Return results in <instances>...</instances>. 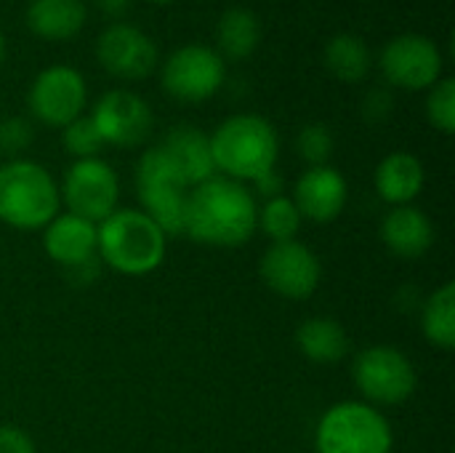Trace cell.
<instances>
[{"label": "cell", "mask_w": 455, "mask_h": 453, "mask_svg": "<svg viewBox=\"0 0 455 453\" xmlns=\"http://www.w3.org/2000/svg\"><path fill=\"white\" fill-rule=\"evenodd\" d=\"M85 101H88L85 77L69 64H51L40 69L27 93L32 117L59 131L83 115Z\"/></svg>", "instance_id": "10"}, {"label": "cell", "mask_w": 455, "mask_h": 453, "mask_svg": "<svg viewBox=\"0 0 455 453\" xmlns=\"http://www.w3.org/2000/svg\"><path fill=\"white\" fill-rule=\"evenodd\" d=\"M59 195H61V206H67L69 214L101 224L109 214L117 211L120 179L115 168L101 158L75 160L64 171Z\"/></svg>", "instance_id": "9"}, {"label": "cell", "mask_w": 455, "mask_h": 453, "mask_svg": "<svg viewBox=\"0 0 455 453\" xmlns=\"http://www.w3.org/2000/svg\"><path fill=\"white\" fill-rule=\"evenodd\" d=\"M147 3H157V5H165V3H173V0H147Z\"/></svg>", "instance_id": "35"}, {"label": "cell", "mask_w": 455, "mask_h": 453, "mask_svg": "<svg viewBox=\"0 0 455 453\" xmlns=\"http://www.w3.org/2000/svg\"><path fill=\"white\" fill-rule=\"evenodd\" d=\"M395 109V99L387 88H371L363 99V115L368 123H384Z\"/></svg>", "instance_id": "30"}, {"label": "cell", "mask_w": 455, "mask_h": 453, "mask_svg": "<svg viewBox=\"0 0 455 453\" xmlns=\"http://www.w3.org/2000/svg\"><path fill=\"white\" fill-rule=\"evenodd\" d=\"M427 184V171L424 163L413 152H389L373 174V187L376 195L389 206H413L416 198L421 195Z\"/></svg>", "instance_id": "19"}, {"label": "cell", "mask_w": 455, "mask_h": 453, "mask_svg": "<svg viewBox=\"0 0 455 453\" xmlns=\"http://www.w3.org/2000/svg\"><path fill=\"white\" fill-rule=\"evenodd\" d=\"M291 200L296 203L304 222L331 224L336 222L349 203V184L339 168L331 163L309 166L293 184Z\"/></svg>", "instance_id": "15"}, {"label": "cell", "mask_w": 455, "mask_h": 453, "mask_svg": "<svg viewBox=\"0 0 455 453\" xmlns=\"http://www.w3.org/2000/svg\"><path fill=\"white\" fill-rule=\"evenodd\" d=\"M227 64L216 48L205 43H187L176 48L160 69L163 91L184 104L208 101L224 83Z\"/></svg>", "instance_id": "8"}, {"label": "cell", "mask_w": 455, "mask_h": 453, "mask_svg": "<svg viewBox=\"0 0 455 453\" xmlns=\"http://www.w3.org/2000/svg\"><path fill=\"white\" fill-rule=\"evenodd\" d=\"M256 232L259 203L248 184L216 174L187 192L181 235L189 240L211 248H237Z\"/></svg>", "instance_id": "1"}, {"label": "cell", "mask_w": 455, "mask_h": 453, "mask_svg": "<svg viewBox=\"0 0 455 453\" xmlns=\"http://www.w3.org/2000/svg\"><path fill=\"white\" fill-rule=\"evenodd\" d=\"M395 433L381 409L365 400L331 406L315 430L317 453H392Z\"/></svg>", "instance_id": "5"}, {"label": "cell", "mask_w": 455, "mask_h": 453, "mask_svg": "<svg viewBox=\"0 0 455 453\" xmlns=\"http://www.w3.org/2000/svg\"><path fill=\"white\" fill-rule=\"evenodd\" d=\"M261 43V21L251 8H227L216 24V51L224 59H248Z\"/></svg>", "instance_id": "22"}, {"label": "cell", "mask_w": 455, "mask_h": 453, "mask_svg": "<svg viewBox=\"0 0 455 453\" xmlns=\"http://www.w3.org/2000/svg\"><path fill=\"white\" fill-rule=\"evenodd\" d=\"M211 155L219 176L253 184L275 171L280 158V136L264 115L240 112L227 117L211 133Z\"/></svg>", "instance_id": "2"}, {"label": "cell", "mask_w": 455, "mask_h": 453, "mask_svg": "<svg viewBox=\"0 0 455 453\" xmlns=\"http://www.w3.org/2000/svg\"><path fill=\"white\" fill-rule=\"evenodd\" d=\"M381 243L397 259H421L435 246V224L419 206L389 208L379 227Z\"/></svg>", "instance_id": "18"}, {"label": "cell", "mask_w": 455, "mask_h": 453, "mask_svg": "<svg viewBox=\"0 0 455 453\" xmlns=\"http://www.w3.org/2000/svg\"><path fill=\"white\" fill-rule=\"evenodd\" d=\"M91 120L104 139V144L131 150L149 139L155 115L152 107L128 88H112L101 93V99L93 104Z\"/></svg>", "instance_id": "13"}, {"label": "cell", "mask_w": 455, "mask_h": 453, "mask_svg": "<svg viewBox=\"0 0 455 453\" xmlns=\"http://www.w3.org/2000/svg\"><path fill=\"white\" fill-rule=\"evenodd\" d=\"M389 85L403 91H429L443 77V51L427 35H397L379 56Z\"/></svg>", "instance_id": "12"}, {"label": "cell", "mask_w": 455, "mask_h": 453, "mask_svg": "<svg viewBox=\"0 0 455 453\" xmlns=\"http://www.w3.org/2000/svg\"><path fill=\"white\" fill-rule=\"evenodd\" d=\"M333 147H336L333 133L323 123H309L296 136V152L309 166H325L333 155Z\"/></svg>", "instance_id": "28"}, {"label": "cell", "mask_w": 455, "mask_h": 453, "mask_svg": "<svg viewBox=\"0 0 455 453\" xmlns=\"http://www.w3.org/2000/svg\"><path fill=\"white\" fill-rule=\"evenodd\" d=\"M59 214L61 195L48 168L24 158L0 166V224L32 232Z\"/></svg>", "instance_id": "4"}, {"label": "cell", "mask_w": 455, "mask_h": 453, "mask_svg": "<svg viewBox=\"0 0 455 453\" xmlns=\"http://www.w3.org/2000/svg\"><path fill=\"white\" fill-rule=\"evenodd\" d=\"M373 64L371 48L360 35L339 32L325 45V67L341 83H360L368 77Z\"/></svg>", "instance_id": "23"}, {"label": "cell", "mask_w": 455, "mask_h": 453, "mask_svg": "<svg viewBox=\"0 0 455 453\" xmlns=\"http://www.w3.org/2000/svg\"><path fill=\"white\" fill-rule=\"evenodd\" d=\"M157 144L168 155L171 166L176 168V174L181 176L187 190L216 176V166H213V155H211V136L203 133L200 128L176 125Z\"/></svg>", "instance_id": "17"}, {"label": "cell", "mask_w": 455, "mask_h": 453, "mask_svg": "<svg viewBox=\"0 0 455 453\" xmlns=\"http://www.w3.org/2000/svg\"><path fill=\"white\" fill-rule=\"evenodd\" d=\"M3 56H5V40H3V32H0V61H3Z\"/></svg>", "instance_id": "34"}, {"label": "cell", "mask_w": 455, "mask_h": 453, "mask_svg": "<svg viewBox=\"0 0 455 453\" xmlns=\"http://www.w3.org/2000/svg\"><path fill=\"white\" fill-rule=\"evenodd\" d=\"M99 11L109 19H120L125 16V11L131 8V0H96Z\"/></svg>", "instance_id": "33"}, {"label": "cell", "mask_w": 455, "mask_h": 453, "mask_svg": "<svg viewBox=\"0 0 455 453\" xmlns=\"http://www.w3.org/2000/svg\"><path fill=\"white\" fill-rule=\"evenodd\" d=\"M0 453H37V449L21 427L0 425Z\"/></svg>", "instance_id": "31"}, {"label": "cell", "mask_w": 455, "mask_h": 453, "mask_svg": "<svg viewBox=\"0 0 455 453\" xmlns=\"http://www.w3.org/2000/svg\"><path fill=\"white\" fill-rule=\"evenodd\" d=\"M61 144H64L67 155H72L75 160L99 158V152L107 147L104 139L99 136L91 115H80L77 120H72L69 125H64L61 128Z\"/></svg>", "instance_id": "26"}, {"label": "cell", "mask_w": 455, "mask_h": 453, "mask_svg": "<svg viewBox=\"0 0 455 453\" xmlns=\"http://www.w3.org/2000/svg\"><path fill=\"white\" fill-rule=\"evenodd\" d=\"M253 187H256V192H259L264 200L277 198V195H285V192H283V179L277 176V171H272V174L261 176L259 182H253ZM256 192H253V195H256Z\"/></svg>", "instance_id": "32"}, {"label": "cell", "mask_w": 455, "mask_h": 453, "mask_svg": "<svg viewBox=\"0 0 455 453\" xmlns=\"http://www.w3.org/2000/svg\"><path fill=\"white\" fill-rule=\"evenodd\" d=\"M349 334L347 328L328 315L307 318L296 328V347L299 352L320 366H336L349 355Z\"/></svg>", "instance_id": "20"}, {"label": "cell", "mask_w": 455, "mask_h": 453, "mask_svg": "<svg viewBox=\"0 0 455 453\" xmlns=\"http://www.w3.org/2000/svg\"><path fill=\"white\" fill-rule=\"evenodd\" d=\"M136 190L141 214H147L168 238L184 232V208H187V184L171 166L160 144L149 147L136 163Z\"/></svg>", "instance_id": "7"}, {"label": "cell", "mask_w": 455, "mask_h": 453, "mask_svg": "<svg viewBox=\"0 0 455 453\" xmlns=\"http://www.w3.org/2000/svg\"><path fill=\"white\" fill-rule=\"evenodd\" d=\"M421 334L443 352L455 350V283H445L429 294L421 307Z\"/></svg>", "instance_id": "24"}, {"label": "cell", "mask_w": 455, "mask_h": 453, "mask_svg": "<svg viewBox=\"0 0 455 453\" xmlns=\"http://www.w3.org/2000/svg\"><path fill=\"white\" fill-rule=\"evenodd\" d=\"M99 64L120 80H147L157 69L160 51L155 40L136 24L115 21L96 40Z\"/></svg>", "instance_id": "14"}, {"label": "cell", "mask_w": 455, "mask_h": 453, "mask_svg": "<svg viewBox=\"0 0 455 453\" xmlns=\"http://www.w3.org/2000/svg\"><path fill=\"white\" fill-rule=\"evenodd\" d=\"M259 272L269 291L291 302L309 299L323 280L320 256L301 240L269 243L259 262Z\"/></svg>", "instance_id": "11"}, {"label": "cell", "mask_w": 455, "mask_h": 453, "mask_svg": "<svg viewBox=\"0 0 455 453\" xmlns=\"http://www.w3.org/2000/svg\"><path fill=\"white\" fill-rule=\"evenodd\" d=\"M35 139V128L27 117H3L0 120V155L16 160Z\"/></svg>", "instance_id": "29"}, {"label": "cell", "mask_w": 455, "mask_h": 453, "mask_svg": "<svg viewBox=\"0 0 455 453\" xmlns=\"http://www.w3.org/2000/svg\"><path fill=\"white\" fill-rule=\"evenodd\" d=\"M304 219L291 200V195H277L259 206V230L269 238V243H288L299 240Z\"/></svg>", "instance_id": "25"}, {"label": "cell", "mask_w": 455, "mask_h": 453, "mask_svg": "<svg viewBox=\"0 0 455 453\" xmlns=\"http://www.w3.org/2000/svg\"><path fill=\"white\" fill-rule=\"evenodd\" d=\"M40 232H43L45 256L69 272L83 270L99 259V254H96L99 251V224H93L83 216L64 211V214L53 216Z\"/></svg>", "instance_id": "16"}, {"label": "cell", "mask_w": 455, "mask_h": 453, "mask_svg": "<svg viewBox=\"0 0 455 453\" xmlns=\"http://www.w3.org/2000/svg\"><path fill=\"white\" fill-rule=\"evenodd\" d=\"M427 120L445 136L455 133V80L440 77L427 93Z\"/></svg>", "instance_id": "27"}, {"label": "cell", "mask_w": 455, "mask_h": 453, "mask_svg": "<svg viewBox=\"0 0 455 453\" xmlns=\"http://www.w3.org/2000/svg\"><path fill=\"white\" fill-rule=\"evenodd\" d=\"M88 11L83 0H32L27 5V27L51 43L72 40L85 27Z\"/></svg>", "instance_id": "21"}, {"label": "cell", "mask_w": 455, "mask_h": 453, "mask_svg": "<svg viewBox=\"0 0 455 453\" xmlns=\"http://www.w3.org/2000/svg\"><path fill=\"white\" fill-rule=\"evenodd\" d=\"M352 379L363 400L376 409L403 406L419 387V371L413 360L392 344L360 350L352 360Z\"/></svg>", "instance_id": "6"}, {"label": "cell", "mask_w": 455, "mask_h": 453, "mask_svg": "<svg viewBox=\"0 0 455 453\" xmlns=\"http://www.w3.org/2000/svg\"><path fill=\"white\" fill-rule=\"evenodd\" d=\"M168 251V235L139 208H117L99 224V259L120 275L155 272Z\"/></svg>", "instance_id": "3"}]
</instances>
